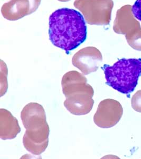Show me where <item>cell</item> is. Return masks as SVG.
<instances>
[{
	"label": "cell",
	"mask_w": 141,
	"mask_h": 159,
	"mask_svg": "<svg viewBox=\"0 0 141 159\" xmlns=\"http://www.w3.org/2000/svg\"><path fill=\"white\" fill-rule=\"evenodd\" d=\"M49 39L67 54L76 49L87 38V26L83 16L76 10L62 8L49 17Z\"/></svg>",
	"instance_id": "1"
},
{
	"label": "cell",
	"mask_w": 141,
	"mask_h": 159,
	"mask_svg": "<svg viewBox=\"0 0 141 159\" xmlns=\"http://www.w3.org/2000/svg\"><path fill=\"white\" fill-rule=\"evenodd\" d=\"M22 123L26 130L36 132L49 127L42 106L31 102L24 107L21 113Z\"/></svg>",
	"instance_id": "4"
},
{
	"label": "cell",
	"mask_w": 141,
	"mask_h": 159,
	"mask_svg": "<svg viewBox=\"0 0 141 159\" xmlns=\"http://www.w3.org/2000/svg\"><path fill=\"white\" fill-rule=\"evenodd\" d=\"M131 106L135 111L141 112V90L138 91L132 97Z\"/></svg>",
	"instance_id": "10"
},
{
	"label": "cell",
	"mask_w": 141,
	"mask_h": 159,
	"mask_svg": "<svg viewBox=\"0 0 141 159\" xmlns=\"http://www.w3.org/2000/svg\"><path fill=\"white\" fill-rule=\"evenodd\" d=\"M102 69L107 84L129 96L135 89L141 76V58H122L112 66L105 64Z\"/></svg>",
	"instance_id": "2"
},
{
	"label": "cell",
	"mask_w": 141,
	"mask_h": 159,
	"mask_svg": "<svg viewBox=\"0 0 141 159\" xmlns=\"http://www.w3.org/2000/svg\"><path fill=\"white\" fill-rule=\"evenodd\" d=\"M102 59V55L98 49L88 47L76 53L72 58V63L83 74L88 75L97 70Z\"/></svg>",
	"instance_id": "5"
},
{
	"label": "cell",
	"mask_w": 141,
	"mask_h": 159,
	"mask_svg": "<svg viewBox=\"0 0 141 159\" xmlns=\"http://www.w3.org/2000/svg\"><path fill=\"white\" fill-rule=\"evenodd\" d=\"M49 133V127L36 132L26 130L23 138L24 147L33 154L39 156L48 146Z\"/></svg>",
	"instance_id": "8"
},
{
	"label": "cell",
	"mask_w": 141,
	"mask_h": 159,
	"mask_svg": "<svg viewBox=\"0 0 141 159\" xmlns=\"http://www.w3.org/2000/svg\"><path fill=\"white\" fill-rule=\"evenodd\" d=\"M123 114V107L119 102L112 99L104 100L94 115V123L102 129L111 128L119 122Z\"/></svg>",
	"instance_id": "3"
},
{
	"label": "cell",
	"mask_w": 141,
	"mask_h": 159,
	"mask_svg": "<svg viewBox=\"0 0 141 159\" xmlns=\"http://www.w3.org/2000/svg\"><path fill=\"white\" fill-rule=\"evenodd\" d=\"M94 93L87 92L76 93L67 96L64 102L66 108L71 114L80 116L91 112L94 104Z\"/></svg>",
	"instance_id": "6"
},
{
	"label": "cell",
	"mask_w": 141,
	"mask_h": 159,
	"mask_svg": "<svg viewBox=\"0 0 141 159\" xmlns=\"http://www.w3.org/2000/svg\"><path fill=\"white\" fill-rule=\"evenodd\" d=\"M62 92L66 97L78 92L94 93V89L87 83L86 78L76 70H71L66 73L62 79Z\"/></svg>",
	"instance_id": "7"
},
{
	"label": "cell",
	"mask_w": 141,
	"mask_h": 159,
	"mask_svg": "<svg viewBox=\"0 0 141 159\" xmlns=\"http://www.w3.org/2000/svg\"><path fill=\"white\" fill-rule=\"evenodd\" d=\"M132 12L135 18L141 21V0H136L132 7Z\"/></svg>",
	"instance_id": "11"
},
{
	"label": "cell",
	"mask_w": 141,
	"mask_h": 159,
	"mask_svg": "<svg viewBox=\"0 0 141 159\" xmlns=\"http://www.w3.org/2000/svg\"><path fill=\"white\" fill-rule=\"evenodd\" d=\"M21 131L18 121L9 111L0 109V138L3 140L15 139Z\"/></svg>",
	"instance_id": "9"
}]
</instances>
